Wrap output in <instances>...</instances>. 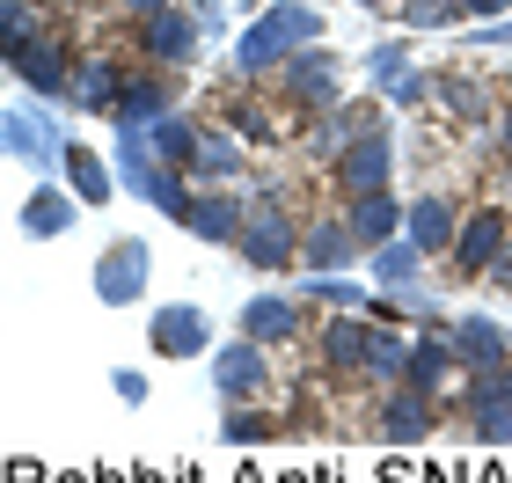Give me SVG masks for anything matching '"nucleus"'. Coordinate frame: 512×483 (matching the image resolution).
<instances>
[{"label":"nucleus","mask_w":512,"mask_h":483,"mask_svg":"<svg viewBox=\"0 0 512 483\" xmlns=\"http://www.w3.org/2000/svg\"><path fill=\"white\" fill-rule=\"evenodd\" d=\"M300 44H322V8L308 0H278V8H256L235 37V74L256 81V74H278Z\"/></svg>","instance_id":"f257e3e1"},{"label":"nucleus","mask_w":512,"mask_h":483,"mask_svg":"<svg viewBox=\"0 0 512 483\" xmlns=\"http://www.w3.org/2000/svg\"><path fill=\"white\" fill-rule=\"evenodd\" d=\"M74 59H81V52H66L52 30H37V37L8 44V74L30 88L37 103H66V88H74Z\"/></svg>","instance_id":"f03ea898"},{"label":"nucleus","mask_w":512,"mask_h":483,"mask_svg":"<svg viewBox=\"0 0 512 483\" xmlns=\"http://www.w3.org/2000/svg\"><path fill=\"white\" fill-rule=\"evenodd\" d=\"M235 257H242L249 271H264V279H278V271L300 264V227H293L286 205H249V227H242Z\"/></svg>","instance_id":"7ed1b4c3"},{"label":"nucleus","mask_w":512,"mask_h":483,"mask_svg":"<svg viewBox=\"0 0 512 483\" xmlns=\"http://www.w3.org/2000/svg\"><path fill=\"white\" fill-rule=\"evenodd\" d=\"M147 286H154V249L139 235H118L96 257V301L103 308H132V301H147Z\"/></svg>","instance_id":"20e7f679"},{"label":"nucleus","mask_w":512,"mask_h":483,"mask_svg":"<svg viewBox=\"0 0 512 483\" xmlns=\"http://www.w3.org/2000/svg\"><path fill=\"white\" fill-rule=\"evenodd\" d=\"M0 147H8L15 161H37V169H52L59 176V161H66V125L52 118V110H37V103H15L8 118H0Z\"/></svg>","instance_id":"39448f33"},{"label":"nucleus","mask_w":512,"mask_h":483,"mask_svg":"<svg viewBox=\"0 0 512 483\" xmlns=\"http://www.w3.org/2000/svg\"><path fill=\"white\" fill-rule=\"evenodd\" d=\"M278 96L300 103L308 118H322L330 103H344L337 96V52H330V44H300V52L278 66Z\"/></svg>","instance_id":"423d86ee"},{"label":"nucleus","mask_w":512,"mask_h":483,"mask_svg":"<svg viewBox=\"0 0 512 483\" xmlns=\"http://www.w3.org/2000/svg\"><path fill=\"white\" fill-rule=\"evenodd\" d=\"M512 249V220H505V205H483V213H461V235H454V271L461 279H491L498 257Z\"/></svg>","instance_id":"0eeeda50"},{"label":"nucleus","mask_w":512,"mask_h":483,"mask_svg":"<svg viewBox=\"0 0 512 483\" xmlns=\"http://www.w3.org/2000/svg\"><path fill=\"white\" fill-rule=\"evenodd\" d=\"M147 352L154 359H213V315L198 301H169L147 322Z\"/></svg>","instance_id":"6e6552de"},{"label":"nucleus","mask_w":512,"mask_h":483,"mask_svg":"<svg viewBox=\"0 0 512 483\" xmlns=\"http://www.w3.org/2000/svg\"><path fill=\"white\" fill-rule=\"evenodd\" d=\"M330 176H337V191H344V198H359V191H388V176H395V132H388V125L359 132V140L330 161Z\"/></svg>","instance_id":"1a4fd4ad"},{"label":"nucleus","mask_w":512,"mask_h":483,"mask_svg":"<svg viewBox=\"0 0 512 483\" xmlns=\"http://www.w3.org/2000/svg\"><path fill=\"white\" fill-rule=\"evenodd\" d=\"M198 44H205L198 8H161V15H139V52H147L154 66H169V74L198 59Z\"/></svg>","instance_id":"9d476101"},{"label":"nucleus","mask_w":512,"mask_h":483,"mask_svg":"<svg viewBox=\"0 0 512 483\" xmlns=\"http://www.w3.org/2000/svg\"><path fill=\"white\" fill-rule=\"evenodd\" d=\"M264 352H271V344H256V337L213 344V359H205V366H213V388H220L227 403H256L271 388V359Z\"/></svg>","instance_id":"9b49d317"},{"label":"nucleus","mask_w":512,"mask_h":483,"mask_svg":"<svg viewBox=\"0 0 512 483\" xmlns=\"http://www.w3.org/2000/svg\"><path fill=\"white\" fill-rule=\"evenodd\" d=\"M183 227H191L198 242H213V249H235L242 227H249V198H235V183H205L191 198V213H183Z\"/></svg>","instance_id":"f8f14e48"},{"label":"nucleus","mask_w":512,"mask_h":483,"mask_svg":"<svg viewBox=\"0 0 512 483\" xmlns=\"http://www.w3.org/2000/svg\"><path fill=\"white\" fill-rule=\"evenodd\" d=\"M439 396H425V388H410V381H388V403H381V418H374V432L388 447H417V440H432V410Z\"/></svg>","instance_id":"ddd939ff"},{"label":"nucleus","mask_w":512,"mask_h":483,"mask_svg":"<svg viewBox=\"0 0 512 483\" xmlns=\"http://www.w3.org/2000/svg\"><path fill=\"white\" fill-rule=\"evenodd\" d=\"M366 344H374V315L366 308H337L330 322H322L315 352H322L330 374H366Z\"/></svg>","instance_id":"4468645a"},{"label":"nucleus","mask_w":512,"mask_h":483,"mask_svg":"<svg viewBox=\"0 0 512 483\" xmlns=\"http://www.w3.org/2000/svg\"><path fill=\"white\" fill-rule=\"evenodd\" d=\"M125 96V66H110L103 52H81L74 59V88H66V110H88V118H110Z\"/></svg>","instance_id":"2eb2a0df"},{"label":"nucleus","mask_w":512,"mask_h":483,"mask_svg":"<svg viewBox=\"0 0 512 483\" xmlns=\"http://www.w3.org/2000/svg\"><path fill=\"white\" fill-rule=\"evenodd\" d=\"M366 257V242L352 235V220H308V227H300V264H308V271H352Z\"/></svg>","instance_id":"dca6fc26"},{"label":"nucleus","mask_w":512,"mask_h":483,"mask_svg":"<svg viewBox=\"0 0 512 483\" xmlns=\"http://www.w3.org/2000/svg\"><path fill=\"white\" fill-rule=\"evenodd\" d=\"M74 220H81V198H74V183H37L30 198H22V235L30 242H59V235H74Z\"/></svg>","instance_id":"f3484780"},{"label":"nucleus","mask_w":512,"mask_h":483,"mask_svg":"<svg viewBox=\"0 0 512 483\" xmlns=\"http://www.w3.org/2000/svg\"><path fill=\"white\" fill-rule=\"evenodd\" d=\"M381 125V110H374V96H352V103H330V110H322V118H315V161H337L344 147H352L359 140V132H374Z\"/></svg>","instance_id":"a211bd4d"},{"label":"nucleus","mask_w":512,"mask_h":483,"mask_svg":"<svg viewBox=\"0 0 512 483\" xmlns=\"http://www.w3.org/2000/svg\"><path fill=\"white\" fill-rule=\"evenodd\" d=\"M403 235H410V242H425L432 257H439V249H454V235H461V205H454L447 191H425V198H410V213H403Z\"/></svg>","instance_id":"6ab92c4d"},{"label":"nucleus","mask_w":512,"mask_h":483,"mask_svg":"<svg viewBox=\"0 0 512 483\" xmlns=\"http://www.w3.org/2000/svg\"><path fill=\"white\" fill-rule=\"evenodd\" d=\"M249 169V140L235 125H220V132H198V154H191V176L198 183H242Z\"/></svg>","instance_id":"aec40b11"},{"label":"nucleus","mask_w":512,"mask_h":483,"mask_svg":"<svg viewBox=\"0 0 512 483\" xmlns=\"http://www.w3.org/2000/svg\"><path fill=\"white\" fill-rule=\"evenodd\" d=\"M242 337L293 344L300 337V301H293V293H249V301H242Z\"/></svg>","instance_id":"412c9836"},{"label":"nucleus","mask_w":512,"mask_h":483,"mask_svg":"<svg viewBox=\"0 0 512 483\" xmlns=\"http://www.w3.org/2000/svg\"><path fill=\"white\" fill-rule=\"evenodd\" d=\"M454 352H461V374H469V366H505L512 337H505L498 315H454Z\"/></svg>","instance_id":"4be33fe9"},{"label":"nucleus","mask_w":512,"mask_h":483,"mask_svg":"<svg viewBox=\"0 0 512 483\" xmlns=\"http://www.w3.org/2000/svg\"><path fill=\"white\" fill-rule=\"evenodd\" d=\"M59 176L74 183V198H81V205H110V191H125V183H118V161L96 154V147H66Z\"/></svg>","instance_id":"5701e85b"},{"label":"nucleus","mask_w":512,"mask_h":483,"mask_svg":"<svg viewBox=\"0 0 512 483\" xmlns=\"http://www.w3.org/2000/svg\"><path fill=\"white\" fill-rule=\"evenodd\" d=\"M403 213L410 205L395 198V191H359V198H344V220H352V235L374 249V242H388V235H403Z\"/></svg>","instance_id":"b1692460"},{"label":"nucleus","mask_w":512,"mask_h":483,"mask_svg":"<svg viewBox=\"0 0 512 483\" xmlns=\"http://www.w3.org/2000/svg\"><path fill=\"white\" fill-rule=\"evenodd\" d=\"M110 161H118V183L132 198H147L154 191V176H161V154H154V140L139 125H118V147H110Z\"/></svg>","instance_id":"393cba45"},{"label":"nucleus","mask_w":512,"mask_h":483,"mask_svg":"<svg viewBox=\"0 0 512 483\" xmlns=\"http://www.w3.org/2000/svg\"><path fill=\"white\" fill-rule=\"evenodd\" d=\"M169 110H176V96H169V81H161V74H125V96H118V110H110V118L147 132L154 118H169Z\"/></svg>","instance_id":"a878e982"},{"label":"nucleus","mask_w":512,"mask_h":483,"mask_svg":"<svg viewBox=\"0 0 512 483\" xmlns=\"http://www.w3.org/2000/svg\"><path fill=\"white\" fill-rule=\"evenodd\" d=\"M425 257H432L425 242L388 235V242H374V249H366V271H374V286H410L417 271H425Z\"/></svg>","instance_id":"bb28decb"},{"label":"nucleus","mask_w":512,"mask_h":483,"mask_svg":"<svg viewBox=\"0 0 512 483\" xmlns=\"http://www.w3.org/2000/svg\"><path fill=\"white\" fill-rule=\"evenodd\" d=\"M220 440L227 447H271V440H286V418H278V410H256V403H235L220 418Z\"/></svg>","instance_id":"cd10ccee"},{"label":"nucleus","mask_w":512,"mask_h":483,"mask_svg":"<svg viewBox=\"0 0 512 483\" xmlns=\"http://www.w3.org/2000/svg\"><path fill=\"white\" fill-rule=\"evenodd\" d=\"M410 344H417V330H403V322H374V344H366V374H374V381H403Z\"/></svg>","instance_id":"c85d7f7f"},{"label":"nucleus","mask_w":512,"mask_h":483,"mask_svg":"<svg viewBox=\"0 0 512 483\" xmlns=\"http://www.w3.org/2000/svg\"><path fill=\"white\" fill-rule=\"evenodd\" d=\"M439 103H447V110H454L461 125L491 118V88H483L476 74H461V66H454V74H439Z\"/></svg>","instance_id":"c756f323"},{"label":"nucleus","mask_w":512,"mask_h":483,"mask_svg":"<svg viewBox=\"0 0 512 483\" xmlns=\"http://www.w3.org/2000/svg\"><path fill=\"white\" fill-rule=\"evenodd\" d=\"M147 140H154V154H161V161L191 169V154H198V125L183 118V110H169V118H154V125H147Z\"/></svg>","instance_id":"7c9ffc66"},{"label":"nucleus","mask_w":512,"mask_h":483,"mask_svg":"<svg viewBox=\"0 0 512 483\" xmlns=\"http://www.w3.org/2000/svg\"><path fill=\"white\" fill-rule=\"evenodd\" d=\"M300 293H308V301H322V308H366V301H374L352 271H308V286H300Z\"/></svg>","instance_id":"2f4dec72"},{"label":"nucleus","mask_w":512,"mask_h":483,"mask_svg":"<svg viewBox=\"0 0 512 483\" xmlns=\"http://www.w3.org/2000/svg\"><path fill=\"white\" fill-rule=\"evenodd\" d=\"M191 169H176V161H161V176H154V191H147V205L154 213H169L176 227H183V213H191Z\"/></svg>","instance_id":"473e14b6"},{"label":"nucleus","mask_w":512,"mask_h":483,"mask_svg":"<svg viewBox=\"0 0 512 483\" xmlns=\"http://www.w3.org/2000/svg\"><path fill=\"white\" fill-rule=\"evenodd\" d=\"M227 125H235L249 147H278V140H286V125H278L264 103H249V96H242V103H227Z\"/></svg>","instance_id":"72a5a7b5"},{"label":"nucleus","mask_w":512,"mask_h":483,"mask_svg":"<svg viewBox=\"0 0 512 483\" xmlns=\"http://www.w3.org/2000/svg\"><path fill=\"white\" fill-rule=\"evenodd\" d=\"M366 74H374V88L388 96V88H395V81L410 74V44H403V37H388V44H374V52H366Z\"/></svg>","instance_id":"f704fd0d"},{"label":"nucleus","mask_w":512,"mask_h":483,"mask_svg":"<svg viewBox=\"0 0 512 483\" xmlns=\"http://www.w3.org/2000/svg\"><path fill=\"white\" fill-rule=\"evenodd\" d=\"M388 301H395V322H447V308H439L417 279L410 286H388Z\"/></svg>","instance_id":"c9c22d12"},{"label":"nucleus","mask_w":512,"mask_h":483,"mask_svg":"<svg viewBox=\"0 0 512 483\" xmlns=\"http://www.w3.org/2000/svg\"><path fill=\"white\" fill-rule=\"evenodd\" d=\"M469 440H476V447H512V403L476 410V418H469Z\"/></svg>","instance_id":"e433bc0d"},{"label":"nucleus","mask_w":512,"mask_h":483,"mask_svg":"<svg viewBox=\"0 0 512 483\" xmlns=\"http://www.w3.org/2000/svg\"><path fill=\"white\" fill-rule=\"evenodd\" d=\"M454 15V0H403V30H447Z\"/></svg>","instance_id":"4c0bfd02"},{"label":"nucleus","mask_w":512,"mask_h":483,"mask_svg":"<svg viewBox=\"0 0 512 483\" xmlns=\"http://www.w3.org/2000/svg\"><path fill=\"white\" fill-rule=\"evenodd\" d=\"M110 388H118V403H147V396H154L139 366H118V374H110Z\"/></svg>","instance_id":"58836bf2"},{"label":"nucleus","mask_w":512,"mask_h":483,"mask_svg":"<svg viewBox=\"0 0 512 483\" xmlns=\"http://www.w3.org/2000/svg\"><path fill=\"white\" fill-rule=\"evenodd\" d=\"M22 37H37V8L30 0H8V44H22Z\"/></svg>","instance_id":"ea45409f"},{"label":"nucleus","mask_w":512,"mask_h":483,"mask_svg":"<svg viewBox=\"0 0 512 483\" xmlns=\"http://www.w3.org/2000/svg\"><path fill=\"white\" fill-rule=\"evenodd\" d=\"M461 15H476V22H498V15H512V0H454Z\"/></svg>","instance_id":"a19ab883"},{"label":"nucleus","mask_w":512,"mask_h":483,"mask_svg":"<svg viewBox=\"0 0 512 483\" xmlns=\"http://www.w3.org/2000/svg\"><path fill=\"white\" fill-rule=\"evenodd\" d=\"M469 37H476V44H512V15H498V22H476Z\"/></svg>","instance_id":"79ce46f5"},{"label":"nucleus","mask_w":512,"mask_h":483,"mask_svg":"<svg viewBox=\"0 0 512 483\" xmlns=\"http://www.w3.org/2000/svg\"><path fill=\"white\" fill-rule=\"evenodd\" d=\"M118 8H132V15H161V8H176V0H118Z\"/></svg>","instance_id":"37998d69"},{"label":"nucleus","mask_w":512,"mask_h":483,"mask_svg":"<svg viewBox=\"0 0 512 483\" xmlns=\"http://www.w3.org/2000/svg\"><path fill=\"white\" fill-rule=\"evenodd\" d=\"M498 147L512 154V110H505V118H498Z\"/></svg>","instance_id":"c03bdc74"},{"label":"nucleus","mask_w":512,"mask_h":483,"mask_svg":"<svg viewBox=\"0 0 512 483\" xmlns=\"http://www.w3.org/2000/svg\"><path fill=\"white\" fill-rule=\"evenodd\" d=\"M359 8H381V0H359Z\"/></svg>","instance_id":"a18cd8bd"}]
</instances>
